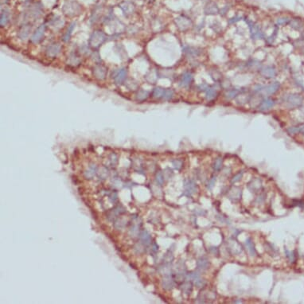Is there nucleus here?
I'll return each instance as SVG.
<instances>
[{
  "mask_svg": "<svg viewBox=\"0 0 304 304\" xmlns=\"http://www.w3.org/2000/svg\"><path fill=\"white\" fill-rule=\"evenodd\" d=\"M186 280H188V281H191V282L197 281V279H200L199 273H197V272H191L186 274Z\"/></svg>",
  "mask_w": 304,
  "mask_h": 304,
  "instance_id": "37",
  "label": "nucleus"
},
{
  "mask_svg": "<svg viewBox=\"0 0 304 304\" xmlns=\"http://www.w3.org/2000/svg\"><path fill=\"white\" fill-rule=\"evenodd\" d=\"M159 272L164 276L171 275V265L170 263H164L162 266L159 268Z\"/></svg>",
  "mask_w": 304,
  "mask_h": 304,
  "instance_id": "31",
  "label": "nucleus"
},
{
  "mask_svg": "<svg viewBox=\"0 0 304 304\" xmlns=\"http://www.w3.org/2000/svg\"><path fill=\"white\" fill-rule=\"evenodd\" d=\"M241 19V17H238V16H237V17H235V18H233V19H230L229 20V24H233V23H236L237 22H238V21H240Z\"/></svg>",
  "mask_w": 304,
  "mask_h": 304,
  "instance_id": "56",
  "label": "nucleus"
},
{
  "mask_svg": "<svg viewBox=\"0 0 304 304\" xmlns=\"http://www.w3.org/2000/svg\"><path fill=\"white\" fill-rule=\"evenodd\" d=\"M164 91H165V88H161V87H155L153 89V92H152V96H153V97L157 99L162 98Z\"/></svg>",
  "mask_w": 304,
  "mask_h": 304,
  "instance_id": "36",
  "label": "nucleus"
},
{
  "mask_svg": "<svg viewBox=\"0 0 304 304\" xmlns=\"http://www.w3.org/2000/svg\"><path fill=\"white\" fill-rule=\"evenodd\" d=\"M303 102V97L298 93H292L287 96L285 98V103L290 108L300 107Z\"/></svg>",
  "mask_w": 304,
  "mask_h": 304,
  "instance_id": "2",
  "label": "nucleus"
},
{
  "mask_svg": "<svg viewBox=\"0 0 304 304\" xmlns=\"http://www.w3.org/2000/svg\"><path fill=\"white\" fill-rule=\"evenodd\" d=\"M241 195H242V190L239 187H232L228 193V197L233 201H239L241 198Z\"/></svg>",
  "mask_w": 304,
  "mask_h": 304,
  "instance_id": "13",
  "label": "nucleus"
},
{
  "mask_svg": "<svg viewBox=\"0 0 304 304\" xmlns=\"http://www.w3.org/2000/svg\"><path fill=\"white\" fill-rule=\"evenodd\" d=\"M287 131L290 135L298 134V133H300V126L290 127V128H287Z\"/></svg>",
  "mask_w": 304,
  "mask_h": 304,
  "instance_id": "45",
  "label": "nucleus"
},
{
  "mask_svg": "<svg viewBox=\"0 0 304 304\" xmlns=\"http://www.w3.org/2000/svg\"><path fill=\"white\" fill-rule=\"evenodd\" d=\"M125 212H126V210H125V208L124 206H117L109 211L108 213L107 217L109 220L113 221L114 220H115V218L117 217V216L122 215V214L124 213Z\"/></svg>",
  "mask_w": 304,
  "mask_h": 304,
  "instance_id": "11",
  "label": "nucleus"
},
{
  "mask_svg": "<svg viewBox=\"0 0 304 304\" xmlns=\"http://www.w3.org/2000/svg\"><path fill=\"white\" fill-rule=\"evenodd\" d=\"M223 164V159L221 157H218L213 162V169L216 171H219L221 169Z\"/></svg>",
  "mask_w": 304,
  "mask_h": 304,
  "instance_id": "41",
  "label": "nucleus"
},
{
  "mask_svg": "<svg viewBox=\"0 0 304 304\" xmlns=\"http://www.w3.org/2000/svg\"><path fill=\"white\" fill-rule=\"evenodd\" d=\"M291 26L295 29L299 30L302 27V23L299 19H293L291 21Z\"/></svg>",
  "mask_w": 304,
  "mask_h": 304,
  "instance_id": "42",
  "label": "nucleus"
},
{
  "mask_svg": "<svg viewBox=\"0 0 304 304\" xmlns=\"http://www.w3.org/2000/svg\"><path fill=\"white\" fill-rule=\"evenodd\" d=\"M235 303H237V302H242V301H235Z\"/></svg>",
  "mask_w": 304,
  "mask_h": 304,
  "instance_id": "60",
  "label": "nucleus"
},
{
  "mask_svg": "<svg viewBox=\"0 0 304 304\" xmlns=\"http://www.w3.org/2000/svg\"><path fill=\"white\" fill-rule=\"evenodd\" d=\"M97 174V166L96 164H91L84 173V178L87 179H92Z\"/></svg>",
  "mask_w": 304,
  "mask_h": 304,
  "instance_id": "22",
  "label": "nucleus"
},
{
  "mask_svg": "<svg viewBox=\"0 0 304 304\" xmlns=\"http://www.w3.org/2000/svg\"><path fill=\"white\" fill-rule=\"evenodd\" d=\"M216 298V294L213 292H207V291H203L201 292V293L198 295L197 299V302H199V303H205V302H207V300L211 299V300H214Z\"/></svg>",
  "mask_w": 304,
  "mask_h": 304,
  "instance_id": "10",
  "label": "nucleus"
},
{
  "mask_svg": "<svg viewBox=\"0 0 304 304\" xmlns=\"http://www.w3.org/2000/svg\"><path fill=\"white\" fill-rule=\"evenodd\" d=\"M228 10H229V7L228 6H224V8L223 9H221V11H220V15H224L225 14H226V12L228 11Z\"/></svg>",
  "mask_w": 304,
  "mask_h": 304,
  "instance_id": "57",
  "label": "nucleus"
},
{
  "mask_svg": "<svg viewBox=\"0 0 304 304\" xmlns=\"http://www.w3.org/2000/svg\"><path fill=\"white\" fill-rule=\"evenodd\" d=\"M132 222H133V224H132V226H131L130 229H129V234H130L131 237H135L138 234L141 223H138V217H134L133 220H132Z\"/></svg>",
  "mask_w": 304,
  "mask_h": 304,
  "instance_id": "16",
  "label": "nucleus"
},
{
  "mask_svg": "<svg viewBox=\"0 0 304 304\" xmlns=\"http://www.w3.org/2000/svg\"><path fill=\"white\" fill-rule=\"evenodd\" d=\"M127 225V220L124 218H119L114 222V227L118 230L124 229Z\"/></svg>",
  "mask_w": 304,
  "mask_h": 304,
  "instance_id": "32",
  "label": "nucleus"
},
{
  "mask_svg": "<svg viewBox=\"0 0 304 304\" xmlns=\"http://www.w3.org/2000/svg\"><path fill=\"white\" fill-rule=\"evenodd\" d=\"M229 248L231 252H233V254H235V255L236 254L241 253L242 252L241 246L237 243V241H234V240H231V241H229Z\"/></svg>",
  "mask_w": 304,
  "mask_h": 304,
  "instance_id": "27",
  "label": "nucleus"
},
{
  "mask_svg": "<svg viewBox=\"0 0 304 304\" xmlns=\"http://www.w3.org/2000/svg\"><path fill=\"white\" fill-rule=\"evenodd\" d=\"M109 161H110V163H111V166H115V164L117 163V157H116V155L115 154H111L110 155V157H109Z\"/></svg>",
  "mask_w": 304,
  "mask_h": 304,
  "instance_id": "52",
  "label": "nucleus"
},
{
  "mask_svg": "<svg viewBox=\"0 0 304 304\" xmlns=\"http://www.w3.org/2000/svg\"><path fill=\"white\" fill-rule=\"evenodd\" d=\"M239 93V90L237 89H233V90H230L226 93V97L228 99H233L237 97V95Z\"/></svg>",
  "mask_w": 304,
  "mask_h": 304,
  "instance_id": "46",
  "label": "nucleus"
},
{
  "mask_svg": "<svg viewBox=\"0 0 304 304\" xmlns=\"http://www.w3.org/2000/svg\"><path fill=\"white\" fill-rule=\"evenodd\" d=\"M117 197L118 196L116 192H111V193L109 194V200H110V201L112 202V203H115V201H117L118 199Z\"/></svg>",
  "mask_w": 304,
  "mask_h": 304,
  "instance_id": "53",
  "label": "nucleus"
},
{
  "mask_svg": "<svg viewBox=\"0 0 304 304\" xmlns=\"http://www.w3.org/2000/svg\"><path fill=\"white\" fill-rule=\"evenodd\" d=\"M176 285V280L174 279V276L173 275H169L164 276L162 281V286L165 290L170 291L172 290Z\"/></svg>",
  "mask_w": 304,
  "mask_h": 304,
  "instance_id": "9",
  "label": "nucleus"
},
{
  "mask_svg": "<svg viewBox=\"0 0 304 304\" xmlns=\"http://www.w3.org/2000/svg\"><path fill=\"white\" fill-rule=\"evenodd\" d=\"M184 52L186 53L188 56H190V57H192V56L196 57L197 55H199L200 53V51H197V49L193 48V47H186V48H185Z\"/></svg>",
  "mask_w": 304,
  "mask_h": 304,
  "instance_id": "39",
  "label": "nucleus"
},
{
  "mask_svg": "<svg viewBox=\"0 0 304 304\" xmlns=\"http://www.w3.org/2000/svg\"><path fill=\"white\" fill-rule=\"evenodd\" d=\"M197 191V184L193 180L189 179L186 180L184 183V192L183 195L186 197H190L196 193Z\"/></svg>",
  "mask_w": 304,
  "mask_h": 304,
  "instance_id": "5",
  "label": "nucleus"
},
{
  "mask_svg": "<svg viewBox=\"0 0 304 304\" xmlns=\"http://www.w3.org/2000/svg\"><path fill=\"white\" fill-rule=\"evenodd\" d=\"M158 249H159V246L156 244H153V246L151 247V251L153 252H156L158 251Z\"/></svg>",
  "mask_w": 304,
  "mask_h": 304,
  "instance_id": "58",
  "label": "nucleus"
},
{
  "mask_svg": "<svg viewBox=\"0 0 304 304\" xmlns=\"http://www.w3.org/2000/svg\"><path fill=\"white\" fill-rule=\"evenodd\" d=\"M62 11L68 16H74L80 14V6L76 2H67L64 5Z\"/></svg>",
  "mask_w": 304,
  "mask_h": 304,
  "instance_id": "3",
  "label": "nucleus"
},
{
  "mask_svg": "<svg viewBox=\"0 0 304 304\" xmlns=\"http://www.w3.org/2000/svg\"><path fill=\"white\" fill-rule=\"evenodd\" d=\"M175 24L177 25L179 29L181 30H186L188 28L192 25V22L189 18H187L185 15H181L179 17L175 19Z\"/></svg>",
  "mask_w": 304,
  "mask_h": 304,
  "instance_id": "6",
  "label": "nucleus"
},
{
  "mask_svg": "<svg viewBox=\"0 0 304 304\" xmlns=\"http://www.w3.org/2000/svg\"><path fill=\"white\" fill-rule=\"evenodd\" d=\"M245 246L247 248L248 251L249 252V254L252 256H255L256 255V248H255V246H254V244L252 242V239L251 238H247V240L245 241Z\"/></svg>",
  "mask_w": 304,
  "mask_h": 304,
  "instance_id": "30",
  "label": "nucleus"
},
{
  "mask_svg": "<svg viewBox=\"0 0 304 304\" xmlns=\"http://www.w3.org/2000/svg\"><path fill=\"white\" fill-rule=\"evenodd\" d=\"M300 133H302V134L304 135V125L300 126Z\"/></svg>",
  "mask_w": 304,
  "mask_h": 304,
  "instance_id": "59",
  "label": "nucleus"
},
{
  "mask_svg": "<svg viewBox=\"0 0 304 304\" xmlns=\"http://www.w3.org/2000/svg\"><path fill=\"white\" fill-rule=\"evenodd\" d=\"M245 21L248 23V26H249L250 31H251V36H252V39L257 40V39H262V38H264V33H263L261 29H260V26L256 24L253 22L249 21V20H245Z\"/></svg>",
  "mask_w": 304,
  "mask_h": 304,
  "instance_id": "4",
  "label": "nucleus"
},
{
  "mask_svg": "<svg viewBox=\"0 0 304 304\" xmlns=\"http://www.w3.org/2000/svg\"><path fill=\"white\" fill-rule=\"evenodd\" d=\"M262 187V183L261 180L259 178H255L252 179L248 184V189L252 192H256V191L260 190Z\"/></svg>",
  "mask_w": 304,
  "mask_h": 304,
  "instance_id": "23",
  "label": "nucleus"
},
{
  "mask_svg": "<svg viewBox=\"0 0 304 304\" xmlns=\"http://www.w3.org/2000/svg\"><path fill=\"white\" fill-rule=\"evenodd\" d=\"M139 240L143 245H149L151 242V236L147 230H143L139 233Z\"/></svg>",
  "mask_w": 304,
  "mask_h": 304,
  "instance_id": "20",
  "label": "nucleus"
},
{
  "mask_svg": "<svg viewBox=\"0 0 304 304\" xmlns=\"http://www.w3.org/2000/svg\"><path fill=\"white\" fill-rule=\"evenodd\" d=\"M290 22V19L288 18H279L277 19V25H285Z\"/></svg>",
  "mask_w": 304,
  "mask_h": 304,
  "instance_id": "51",
  "label": "nucleus"
},
{
  "mask_svg": "<svg viewBox=\"0 0 304 304\" xmlns=\"http://www.w3.org/2000/svg\"><path fill=\"white\" fill-rule=\"evenodd\" d=\"M243 174H244L243 171H241L240 173L236 174L235 176H233V178H232V180H231V183H232V184H234V183H238L239 181H241V179L242 178V177H243Z\"/></svg>",
  "mask_w": 304,
  "mask_h": 304,
  "instance_id": "47",
  "label": "nucleus"
},
{
  "mask_svg": "<svg viewBox=\"0 0 304 304\" xmlns=\"http://www.w3.org/2000/svg\"><path fill=\"white\" fill-rule=\"evenodd\" d=\"M112 186H113L114 187H116V188L121 187L122 186L121 181H120L119 178H115V179L112 180Z\"/></svg>",
  "mask_w": 304,
  "mask_h": 304,
  "instance_id": "54",
  "label": "nucleus"
},
{
  "mask_svg": "<svg viewBox=\"0 0 304 304\" xmlns=\"http://www.w3.org/2000/svg\"><path fill=\"white\" fill-rule=\"evenodd\" d=\"M173 97H174V91L170 88H165L162 99H164L165 101H170L173 98Z\"/></svg>",
  "mask_w": 304,
  "mask_h": 304,
  "instance_id": "40",
  "label": "nucleus"
},
{
  "mask_svg": "<svg viewBox=\"0 0 304 304\" xmlns=\"http://www.w3.org/2000/svg\"><path fill=\"white\" fill-rule=\"evenodd\" d=\"M194 284H195L196 287H202L206 285V282H205V280H203V279H201V278H200L199 279H197V281L194 282Z\"/></svg>",
  "mask_w": 304,
  "mask_h": 304,
  "instance_id": "55",
  "label": "nucleus"
},
{
  "mask_svg": "<svg viewBox=\"0 0 304 304\" xmlns=\"http://www.w3.org/2000/svg\"><path fill=\"white\" fill-rule=\"evenodd\" d=\"M108 73V69L104 65L98 64L93 68V75L97 79L100 80H104Z\"/></svg>",
  "mask_w": 304,
  "mask_h": 304,
  "instance_id": "8",
  "label": "nucleus"
},
{
  "mask_svg": "<svg viewBox=\"0 0 304 304\" xmlns=\"http://www.w3.org/2000/svg\"><path fill=\"white\" fill-rule=\"evenodd\" d=\"M279 87H280V84L279 82H274L270 85H268L263 88L262 89H260V91L264 95H272L278 91Z\"/></svg>",
  "mask_w": 304,
  "mask_h": 304,
  "instance_id": "15",
  "label": "nucleus"
},
{
  "mask_svg": "<svg viewBox=\"0 0 304 304\" xmlns=\"http://www.w3.org/2000/svg\"><path fill=\"white\" fill-rule=\"evenodd\" d=\"M155 181H156V183L159 185V186H162V185L163 184L164 176H163V174H162L161 171H159V172H157V174H156V175H155Z\"/></svg>",
  "mask_w": 304,
  "mask_h": 304,
  "instance_id": "44",
  "label": "nucleus"
},
{
  "mask_svg": "<svg viewBox=\"0 0 304 304\" xmlns=\"http://www.w3.org/2000/svg\"><path fill=\"white\" fill-rule=\"evenodd\" d=\"M209 260L205 257H201L197 260V268L200 270H206L209 268Z\"/></svg>",
  "mask_w": 304,
  "mask_h": 304,
  "instance_id": "29",
  "label": "nucleus"
},
{
  "mask_svg": "<svg viewBox=\"0 0 304 304\" xmlns=\"http://www.w3.org/2000/svg\"><path fill=\"white\" fill-rule=\"evenodd\" d=\"M219 8L217 6L215 2H209L206 5V8H205V13L206 15H216L217 13H219Z\"/></svg>",
  "mask_w": 304,
  "mask_h": 304,
  "instance_id": "25",
  "label": "nucleus"
},
{
  "mask_svg": "<svg viewBox=\"0 0 304 304\" xmlns=\"http://www.w3.org/2000/svg\"><path fill=\"white\" fill-rule=\"evenodd\" d=\"M172 165L176 170H180L182 166H183V162L181 161V160L175 159L174 161H172Z\"/></svg>",
  "mask_w": 304,
  "mask_h": 304,
  "instance_id": "49",
  "label": "nucleus"
},
{
  "mask_svg": "<svg viewBox=\"0 0 304 304\" xmlns=\"http://www.w3.org/2000/svg\"><path fill=\"white\" fill-rule=\"evenodd\" d=\"M180 289L182 291L183 294L186 295H190L191 292H192V290H193V283L191 281H186L184 283H183L180 285Z\"/></svg>",
  "mask_w": 304,
  "mask_h": 304,
  "instance_id": "26",
  "label": "nucleus"
},
{
  "mask_svg": "<svg viewBox=\"0 0 304 304\" xmlns=\"http://www.w3.org/2000/svg\"><path fill=\"white\" fill-rule=\"evenodd\" d=\"M46 29V26L45 23H42V25H40L38 27V29H36L34 34L31 37V42L34 44L39 43L42 40V38L44 37L45 32Z\"/></svg>",
  "mask_w": 304,
  "mask_h": 304,
  "instance_id": "7",
  "label": "nucleus"
},
{
  "mask_svg": "<svg viewBox=\"0 0 304 304\" xmlns=\"http://www.w3.org/2000/svg\"><path fill=\"white\" fill-rule=\"evenodd\" d=\"M30 30H31V26L29 25V24L23 25L20 28V29H19V34H18L19 38L22 39V40L26 39V38L29 36Z\"/></svg>",
  "mask_w": 304,
  "mask_h": 304,
  "instance_id": "21",
  "label": "nucleus"
},
{
  "mask_svg": "<svg viewBox=\"0 0 304 304\" xmlns=\"http://www.w3.org/2000/svg\"><path fill=\"white\" fill-rule=\"evenodd\" d=\"M10 18H11L10 12L7 10H2L1 12V19H0L1 26H5L10 21Z\"/></svg>",
  "mask_w": 304,
  "mask_h": 304,
  "instance_id": "28",
  "label": "nucleus"
},
{
  "mask_svg": "<svg viewBox=\"0 0 304 304\" xmlns=\"http://www.w3.org/2000/svg\"><path fill=\"white\" fill-rule=\"evenodd\" d=\"M61 46L58 43H53L46 49V55L50 57H55L61 51Z\"/></svg>",
  "mask_w": 304,
  "mask_h": 304,
  "instance_id": "14",
  "label": "nucleus"
},
{
  "mask_svg": "<svg viewBox=\"0 0 304 304\" xmlns=\"http://www.w3.org/2000/svg\"><path fill=\"white\" fill-rule=\"evenodd\" d=\"M97 175H98V178H100V179L104 180V179H106L109 175L108 170L105 167L101 168L100 170H97Z\"/></svg>",
  "mask_w": 304,
  "mask_h": 304,
  "instance_id": "38",
  "label": "nucleus"
},
{
  "mask_svg": "<svg viewBox=\"0 0 304 304\" xmlns=\"http://www.w3.org/2000/svg\"><path fill=\"white\" fill-rule=\"evenodd\" d=\"M215 183H216V177L213 176L212 178H210L209 182H208L207 184V189L209 190H212L213 188L214 185H215Z\"/></svg>",
  "mask_w": 304,
  "mask_h": 304,
  "instance_id": "50",
  "label": "nucleus"
},
{
  "mask_svg": "<svg viewBox=\"0 0 304 304\" xmlns=\"http://www.w3.org/2000/svg\"><path fill=\"white\" fill-rule=\"evenodd\" d=\"M127 77V69L125 68H121L115 71L114 73L113 79L116 84H121L126 80Z\"/></svg>",
  "mask_w": 304,
  "mask_h": 304,
  "instance_id": "12",
  "label": "nucleus"
},
{
  "mask_svg": "<svg viewBox=\"0 0 304 304\" xmlns=\"http://www.w3.org/2000/svg\"><path fill=\"white\" fill-rule=\"evenodd\" d=\"M173 260H174V256H173L172 252H168L165 255V256H164V261H165V263H171Z\"/></svg>",
  "mask_w": 304,
  "mask_h": 304,
  "instance_id": "48",
  "label": "nucleus"
},
{
  "mask_svg": "<svg viewBox=\"0 0 304 304\" xmlns=\"http://www.w3.org/2000/svg\"><path fill=\"white\" fill-rule=\"evenodd\" d=\"M260 73L265 77H274L276 75V69L272 66H267V67H264V69L260 70Z\"/></svg>",
  "mask_w": 304,
  "mask_h": 304,
  "instance_id": "19",
  "label": "nucleus"
},
{
  "mask_svg": "<svg viewBox=\"0 0 304 304\" xmlns=\"http://www.w3.org/2000/svg\"><path fill=\"white\" fill-rule=\"evenodd\" d=\"M120 8L122 9L124 15L126 16L132 15L135 11V6L130 2H124L122 4H120Z\"/></svg>",
  "mask_w": 304,
  "mask_h": 304,
  "instance_id": "17",
  "label": "nucleus"
},
{
  "mask_svg": "<svg viewBox=\"0 0 304 304\" xmlns=\"http://www.w3.org/2000/svg\"><path fill=\"white\" fill-rule=\"evenodd\" d=\"M192 79H193V76H192V74L190 73H189V72L185 73L183 75V77H182V78H181L180 84H179L180 86L188 87L190 84Z\"/></svg>",
  "mask_w": 304,
  "mask_h": 304,
  "instance_id": "24",
  "label": "nucleus"
},
{
  "mask_svg": "<svg viewBox=\"0 0 304 304\" xmlns=\"http://www.w3.org/2000/svg\"><path fill=\"white\" fill-rule=\"evenodd\" d=\"M107 40V35L101 30H95L90 36L88 46L92 50H97Z\"/></svg>",
  "mask_w": 304,
  "mask_h": 304,
  "instance_id": "1",
  "label": "nucleus"
},
{
  "mask_svg": "<svg viewBox=\"0 0 304 304\" xmlns=\"http://www.w3.org/2000/svg\"><path fill=\"white\" fill-rule=\"evenodd\" d=\"M148 97H149V92L147 91L141 89V90L138 91V92L136 93L135 98L138 101H143L145 100H147Z\"/></svg>",
  "mask_w": 304,
  "mask_h": 304,
  "instance_id": "34",
  "label": "nucleus"
},
{
  "mask_svg": "<svg viewBox=\"0 0 304 304\" xmlns=\"http://www.w3.org/2000/svg\"><path fill=\"white\" fill-rule=\"evenodd\" d=\"M274 105H275L274 100L270 98L264 99V100L262 101V102L260 103V106H259V109H260V111H268V110L272 108Z\"/></svg>",
  "mask_w": 304,
  "mask_h": 304,
  "instance_id": "18",
  "label": "nucleus"
},
{
  "mask_svg": "<svg viewBox=\"0 0 304 304\" xmlns=\"http://www.w3.org/2000/svg\"><path fill=\"white\" fill-rule=\"evenodd\" d=\"M75 26H76V22H74L70 24V26H69V28H68L67 30H66V32H65V35L63 36L64 42H68V41H69L70 38H71L72 32H73V29L75 28Z\"/></svg>",
  "mask_w": 304,
  "mask_h": 304,
  "instance_id": "35",
  "label": "nucleus"
},
{
  "mask_svg": "<svg viewBox=\"0 0 304 304\" xmlns=\"http://www.w3.org/2000/svg\"><path fill=\"white\" fill-rule=\"evenodd\" d=\"M217 96V90L213 87H209L206 91V97L208 101H212Z\"/></svg>",
  "mask_w": 304,
  "mask_h": 304,
  "instance_id": "33",
  "label": "nucleus"
},
{
  "mask_svg": "<svg viewBox=\"0 0 304 304\" xmlns=\"http://www.w3.org/2000/svg\"><path fill=\"white\" fill-rule=\"evenodd\" d=\"M284 251H285L286 256H287V259H288V260H289L290 262L291 263L295 262V255L294 252L287 250V248H284Z\"/></svg>",
  "mask_w": 304,
  "mask_h": 304,
  "instance_id": "43",
  "label": "nucleus"
}]
</instances>
